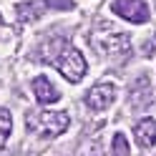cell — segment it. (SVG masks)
Instances as JSON below:
<instances>
[{
    "instance_id": "obj_1",
    "label": "cell",
    "mask_w": 156,
    "mask_h": 156,
    "mask_svg": "<svg viewBox=\"0 0 156 156\" xmlns=\"http://www.w3.org/2000/svg\"><path fill=\"white\" fill-rule=\"evenodd\" d=\"M68 123H71V119H68L66 111H45V113L30 116L28 129L43 136V139H51V136H61L68 129Z\"/></svg>"
},
{
    "instance_id": "obj_2",
    "label": "cell",
    "mask_w": 156,
    "mask_h": 156,
    "mask_svg": "<svg viewBox=\"0 0 156 156\" xmlns=\"http://www.w3.org/2000/svg\"><path fill=\"white\" fill-rule=\"evenodd\" d=\"M55 68L71 83H78L86 76V61H83V55L78 53L76 48H63V51L58 53V58H55Z\"/></svg>"
},
{
    "instance_id": "obj_3",
    "label": "cell",
    "mask_w": 156,
    "mask_h": 156,
    "mask_svg": "<svg viewBox=\"0 0 156 156\" xmlns=\"http://www.w3.org/2000/svg\"><path fill=\"white\" fill-rule=\"evenodd\" d=\"M111 10L129 23H146L149 20V5L144 0H113Z\"/></svg>"
},
{
    "instance_id": "obj_4",
    "label": "cell",
    "mask_w": 156,
    "mask_h": 156,
    "mask_svg": "<svg viewBox=\"0 0 156 156\" xmlns=\"http://www.w3.org/2000/svg\"><path fill=\"white\" fill-rule=\"evenodd\" d=\"M98 53L103 55H123L131 51V41L126 33H116V35H106V38H98V41L91 43Z\"/></svg>"
},
{
    "instance_id": "obj_5",
    "label": "cell",
    "mask_w": 156,
    "mask_h": 156,
    "mask_svg": "<svg viewBox=\"0 0 156 156\" xmlns=\"http://www.w3.org/2000/svg\"><path fill=\"white\" fill-rule=\"evenodd\" d=\"M113 98H116V88L111 83H98V86H93V88L86 93V103H88L91 111L108 108V106L113 103Z\"/></svg>"
},
{
    "instance_id": "obj_6",
    "label": "cell",
    "mask_w": 156,
    "mask_h": 156,
    "mask_svg": "<svg viewBox=\"0 0 156 156\" xmlns=\"http://www.w3.org/2000/svg\"><path fill=\"white\" fill-rule=\"evenodd\" d=\"M33 93H35L38 103H55L58 98H61L58 88H55L51 81H48L45 76H38L35 81H33Z\"/></svg>"
},
{
    "instance_id": "obj_7",
    "label": "cell",
    "mask_w": 156,
    "mask_h": 156,
    "mask_svg": "<svg viewBox=\"0 0 156 156\" xmlns=\"http://www.w3.org/2000/svg\"><path fill=\"white\" fill-rule=\"evenodd\" d=\"M133 136L139 141V146H144V149L154 146L156 144V119H141L133 126Z\"/></svg>"
},
{
    "instance_id": "obj_8",
    "label": "cell",
    "mask_w": 156,
    "mask_h": 156,
    "mask_svg": "<svg viewBox=\"0 0 156 156\" xmlns=\"http://www.w3.org/2000/svg\"><path fill=\"white\" fill-rule=\"evenodd\" d=\"M45 3H20L18 5V15L23 18V20H35V18H41V13L45 10Z\"/></svg>"
},
{
    "instance_id": "obj_9",
    "label": "cell",
    "mask_w": 156,
    "mask_h": 156,
    "mask_svg": "<svg viewBox=\"0 0 156 156\" xmlns=\"http://www.w3.org/2000/svg\"><path fill=\"white\" fill-rule=\"evenodd\" d=\"M10 129H13V119H10V111H8V108H0V149L5 146L8 136H10Z\"/></svg>"
},
{
    "instance_id": "obj_10",
    "label": "cell",
    "mask_w": 156,
    "mask_h": 156,
    "mask_svg": "<svg viewBox=\"0 0 156 156\" xmlns=\"http://www.w3.org/2000/svg\"><path fill=\"white\" fill-rule=\"evenodd\" d=\"M131 154V146L126 141L123 133H116L113 136V144H111V156H129Z\"/></svg>"
}]
</instances>
